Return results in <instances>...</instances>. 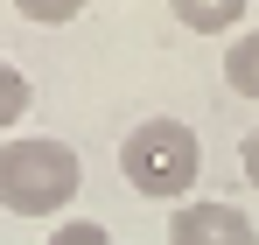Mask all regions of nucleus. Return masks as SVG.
Here are the masks:
<instances>
[{"mask_svg": "<svg viewBox=\"0 0 259 245\" xmlns=\"http://www.w3.org/2000/svg\"><path fill=\"white\" fill-rule=\"evenodd\" d=\"M224 84H231L238 98H259V28L231 35V49H224Z\"/></svg>", "mask_w": 259, "mask_h": 245, "instance_id": "obj_5", "label": "nucleus"}, {"mask_svg": "<svg viewBox=\"0 0 259 245\" xmlns=\"http://www.w3.org/2000/svg\"><path fill=\"white\" fill-rule=\"evenodd\" d=\"M28 105H35V84L21 77V70H14L7 56H0V133H7V126H21V119H28Z\"/></svg>", "mask_w": 259, "mask_h": 245, "instance_id": "obj_6", "label": "nucleus"}, {"mask_svg": "<svg viewBox=\"0 0 259 245\" xmlns=\"http://www.w3.org/2000/svg\"><path fill=\"white\" fill-rule=\"evenodd\" d=\"M49 245H112V231H105L98 217H56Z\"/></svg>", "mask_w": 259, "mask_h": 245, "instance_id": "obj_8", "label": "nucleus"}, {"mask_svg": "<svg viewBox=\"0 0 259 245\" xmlns=\"http://www.w3.org/2000/svg\"><path fill=\"white\" fill-rule=\"evenodd\" d=\"M168 245H259V231H252V217H245L238 203L196 196V203H175Z\"/></svg>", "mask_w": 259, "mask_h": 245, "instance_id": "obj_3", "label": "nucleus"}, {"mask_svg": "<svg viewBox=\"0 0 259 245\" xmlns=\"http://www.w3.org/2000/svg\"><path fill=\"white\" fill-rule=\"evenodd\" d=\"M238 168H245V182L259 189V126L245 133V140H238Z\"/></svg>", "mask_w": 259, "mask_h": 245, "instance_id": "obj_9", "label": "nucleus"}, {"mask_svg": "<svg viewBox=\"0 0 259 245\" xmlns=\"http://www.w3.org/2000/svg\"><path fill=\"white\" fill-rule=\"evenodd\" d=\"M168 14L196 35H224V28L245 21V0H168Z\"/></svg>", "mask_w": 259, "mask_h": 245, "instance_id": "obj_4", "label": "nucleus"}, {"mask_svg": "<svg viewBox=\"0 0 259 245\" xmlns=\"http://www.w3.org/2000/svg\"><path fill=\"white\" fill-rule=\"evenodd\" d=\"M91 0H14V14L21 21H35V28H63V21H77Z\"/></svg>", "mask_w": 259, "mask_h": 245, "instance_id": "obj_7", "label": "nucleus"}, {"mask_svg": "<svg viewBox=\"0 0 259 245\" xmlns=\"http://www.w3.org/2000/svg\"><path fill=\"white\" fill-rule=\"evenodd\" d=\"M196 168H203V140H196V126L168 119V112L126 126V140H119V175L140 196H161V203L189 196L196 189Z\"/></svg>", "mask_w": 259, "mask_h": 245, "instance_id": "obj_2", "label": "nucleus"}, {"mask_svg": "<svg viewBox=\"0 0 259 245\" xmlns=\"http://www.w3.org/2000/svg\"><path fill=\"white\" fill-rule=\"evenodd\" d=\"M77 147L70 140H49V133H28V140H0V210L14 217H63V203H77Z\"/></svg>", "mask_w": 259, "mask_h": 245, "instance_id": "obj_1", "label": "nucleus"}]
</instances>
